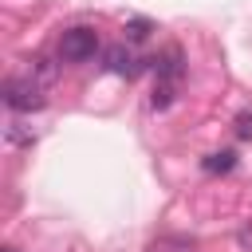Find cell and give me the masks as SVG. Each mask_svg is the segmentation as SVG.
<instances>
[{"label":"cell","instance_id":"5","mask_svg":"<svg viewBox=\"0 0 252 252\" xmlns=\"http://www.w3.org/2000/svg\"><path fill=\"white\" fill-rule=\"evenodd\" d=\"M28 79H32V83H39V87H51V83H55V63H51V59H43V55L28 59Z\"/></svg>","mask_w":252,"mask_h":252},{"label":"cell","instance_id":"4","mask_svg":"<svg viewBox=\"0 0 252 252\" xmlns=\"http://www.w3.org/2000/svg\"><path fill=\"white\" fill-rule=\"evenodd\" d=\"M154 71H158L161 83H181V75H185V67H181V51L169 47L165 55H158V59H154Z\"/></svg>","mask_w":252,"mask_h":252},{"label":"cell","instance_id":"6","mask_svg":"<svg viewBox=\"0 0 252 252\" xmlns=\"http://www.w3.org/2000/svg\"><path fill=\"white\" fill-rule=\"evenodd\" d=\"M201 165H205V173H228V169L236 165V154H232V150H220V154H209Z\"/></svg>","mask_w":252,"mask_h":252},{"label":"cell","instance_id":"7","mask_svg":"<svg viewBox=\"0 0 252 252\" xmlns=\"http://www.w3.org/2000/svg\"><path fill=\"white\" fill-rule=\"evenodd\" d=\"M173 94H177V83H161V79H158V83H154V98H150L154 110H165V106L173 102Z\"/></svg>","mask_w":252,"mask_h":252},{"label":"cell","instance_id":"2","mask_svg":"<svg viewBox=\"0 0 252 252\" xmlns=\"http://www.w3.org/2000/svg\"><path fill=\"white\" fill-rule=\"evenodd\" d=\"M43 91H47V87L32 83L28 75H24V79H8V83H4V102H8V110L32 114V110H39V106L47 102V94H43Z\"/></svg>","mask_w":252,"mask_h":252},{"label":"cell","instance_id":"11","mask_svg":"<svg viewBox=\"0 0 252 252\" xmlns=\"http://www.w3.org/2000/svg\"><path fill=\"white\" fill-rule=\"evenodd\" d=\"M4 252H20V248H12V244H8V248H4Z\"/></svg>","mask_w":252,"mask_h":252},{"label":"cell","instance_id":"9","mask_svg":"<svg viewBox=\"0 0 252 252\" xmlns=\"http://www.w3.org/2000/svg\"><path fill=\"white\" fill-rule=\"evenodd\" d=\"M150 32H154L150 20H130V24H126V35H130V39H146Z\"/></svg>","mask_w":252,"mask_h":252},{"label":"cell","instance_id":"1","mask_svg":"<svg viewBox=\"0 0 252 252\" xmlns=\"http://www.w3.org/2000/svg\"><path fill=\"white\" fill-rule=\"evenodd\" d=\"M98 51V32L94 28H67L63 35H59V59L63 63H83V59H91Z\"/></svg>","mask_w":252,"mask_h":252},{"label":"cell","instance_id":"10","mask_svg":"<svg viewBox=\"0 0 252 252\" xmlns=\"http://www.w3.org/2000/svg\"><path fill=\"white\" fill-rule=\"evenodd\" d=\"M236 138H244V142L252 138V110H240L236 114Z\"/></svg>","mask_w":252,"mask_h":252},{"label":"cell","instance_id":"3","mask_svg":"<svg viewBox=\"0 0 252 252\" xmlns=\"http://www.w3.org/2000/svg\"><path fill=\"white\" fill-rule=\"evenodd\" d=\"M102 63H106V71H114V75H138V59H134V51L130 47H106V55H102Z\"/></svg>","mask_w":252,"mask_h":252},{"label":"cell","instance_id":"8","mask_svg":"<svg viewBox=\"0 0 252 252\" xmlns=\"http://www.w3.org/2000/svg\"><path fill=\"white\" fill-rule=\"evenodd\" d=\"M8 142H12V146H28V142H32V130H28L24 122H8Z\"/></svg>","mask_w":252,"mask_h":252}]
</instances>
